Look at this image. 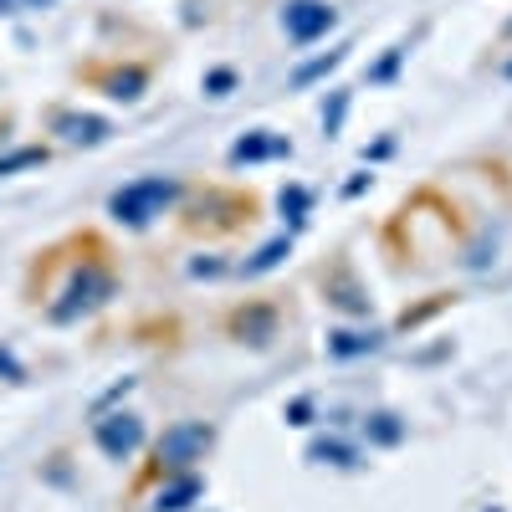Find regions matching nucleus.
I'll use <instances>...</instances> for the list:
<instances>
[{
	"mask_svg": "<svg viewBox=\"0 0 512 512\" xmlns=\"http://www.w3.org/2000/svg\"><path fill=\"white\" fill-rule=\"evenodd\" d=\"M180 195L175 180H164V175H149V180H134V185H123L108 210H113V221L118 226H149L154 216H164V205Z\"/></svg>",
	"mask_w": 512,
	"mask_h": 512,
	"instance_id": "nucleus-1",
	"label": "nucleus"
},
{
	"mask_svg": "<svg viewBox=\"0 0 512 512\" xmlns=\"http://www.w3.org/2000/svg\"><path fill=\"white\" fill-rule=\"evenodd\" d=\"M113 292H118V282H113V272H108V267L82 262V267L72 272L67 292H62V303H52V318H57V323H72V318H82V313L103 308Z\"/></svg>",
	"mask_w": 512,
	"mask_h": 512,
	"instance_id": "nucleus-2",
	"label": "nucleus"
},
{
	"mask_svg": "<svg viewBox=\"0 0 512 512\" xmlns=\"http://www.w3.org/2000/svg\"><path fill=\"white\" fill-rule=\"evenodd\" d=\"M210 441H216V431H210V425H200V420L169 425V431L159 436V446H154L159 472H190V466L210 451Z\"/></svg>",
	"mask_w": 512,
	"mask_h": 512,
	"instance_id": "nucleus-3",
	"label": "nucleus"
},
{
	"mask_svg": "<svg viewBox=\"0 0 512 512\" xmlns=\"http://www.w3.org/2000/svg\"><path fill=\"white\" fill-rule=\"evenodd\" d=\"M333 21H338V11L328 6V0H287V11H282V26H287V36L297 41V47L318 41Z\"/></svg>",
	"mask_w": 512,
	"mask_h": 512,
	"instance_id": "nucleus-4",
	"label": "nucleus"
},
{
	"mask_svg": "<svg viewBox=\"0 0 512 512\" xmlns=\"http://www.w3.org/2000/svg\"><path fill=\"white\" fill-rule=\"evenodd\" d=\"M93 436H98L103 456L128 461V456L144 446V425H139V415H103V420L93 425Z\"/></svg>",
	"mask_w": 512,
	"mask_h": 512,
	"instance_id": "nucleus-5",
	"label": "nucleus"
},
{
	"mask_svg": "<svg viewBox=\"0 0 512 512\" xmlns=\"http://www.w3.org/2000/svg\"><path fill=\"white\" fill-rule=\"evenodd\" d=\"M57 134L67 144H103L108 139V123L93 113H57Z\"/></svg>",
	"mask_w": 512,
	"mask_h": 512,
	"instance_id": "nucleus-6",
	"label": "nucleus"
},
{
	"mask_svg": "<svg viewBox=\"0 0 512 512\" xmlns=\"http://www.w3.org/2000/svg\"><path fill=\"white\" fill-rule=\"evenodd\" d=\"M195 497H200V477H195V472H175V482H169L149 507H154V512H185Z\"/></svg>",
	"mask_w": 512,
	"mask_h": 512,
	"instance_id": "nucleus-7",
	"label": "nucleus"
},
{
	"mask_svg": "<svg viewBox=\"0 0 512 512\" xmlns=\"http://www.w3.org/2000/svg\"><path fill=\"white\" fill-rule=\"evenodd\" d=\"M272 154H292V144H287V139H272V134H246V139L231 149L236 164H256V159H272Z\"/></svg>",
	"mask_w": 512,
	"mask_h": 512,
	"instance_id": "nucleus-8",
	"label": "nucleus"
},
{
	"mask_svg": "<svg viewBox=\"0 0 512 512\" xmlns=\"http://www.w3.org/2000/svg\"><path fill=\"white\" fill-rule=\"evenodd\" d=\"M103 88H108V98H118V103H134V98L144 93V72H139V67L108 72V77H103Z\"/></svg>",
	"mask_w": 512,
	"mask_h": 512,
	"instance_id": "nucleus-9",
	"label": "nucleus"
},
{
	"mask_svg": "<svg viewBox=\"0 0 512 512\" xmlns=\"http://www.w3.org/2000/svg\"><path fill=\"white\" fill-rule=\"evenodd\" d=\"M379 344V333H333L328 338V354L333 359H354V354H369Z\"/></svg>",
	"mask_w": 512,
	"mask_h": 512,
	"instance_id": "nucleus-10",
	"label": "nucleus"
},
{
	"mask_svg": "<svg viewBox=\"0 0 512 512\" xmlns=\"http://www.w3.org/2000/svg\"><path fill=\"white\" fill-rule=\"evenodd\" d=\"M287 251H292V241H287V236H277V241H267L262 251H256V256H251V262H246L241 272H246V277H262V272H272V267L282 262Z\"/></svg>",
	"mask_w": 512,
	"mask_h": 512,
	"instance_id": "nucleus-11",
	"label": "nucleus"
},
{
	"mask_svg": "<svg viewBox=\"0 0 512 512\" xmlns=\"http://www.w3.org/2000/svg\"><path fill=\"white\" fill-rule=\"evenodd\" d=\"M344 52H349V47H338V52H328V57H318V62H308V67H297V72H292V88H308V82H313V77H323V72H333L338 62H344Z\"/></svg>",
	"mask_w": 512,
	"mask_h": 512,
	"instance_id": "nucleus-12",
	"label": "nucleus"
},
{
	"mask_svg": "<svg viewBox=\"0 0 512 512\" xmlns=\"http://www.w3.org/2000/svg\"><path fill=\"white\" fill-rule=\"evenodd\" d=\"M308 456H313V461H333V466H349V461H354V451H349L344 441H313Z\"/></svg>",
	"mask_w": 512,
	"mask_h": 512,
	"instance_id": "nucleus-13",
	"label": "nucleus"
},
{
	"mask_svg": "<svg viewBox=\"0 0 512 512\" xmlns=\"http://www.w3.org/2000/svg\"><path fill=\"white\" fill-rule=\"evenodd\" d=\"M31 164H47V149H16L0 159V175H16V169H31Z\"/></svg>",
	"mask_w": 512,
	"mask_h": 512,
	"instance_id": "nucleus-14",
	"label": "nucleus"
},
{
	"mask_svg": "<svg viewBox=\"0 0 512 512\" xmlns=\"http://www.w3.org/2000/svg\"><path fill=\"white\" fill-rule=\"evenodd\" d=\"M369 436H374V441H384V446L400 441V420H395V415H374V420H369Z\"/></svg>",
	"mask_w": 512,
	"mask_h": 512,
	"instance_id": "nucleus-15",
	"label": "nucleus"
},
{
	"mask_svg": "<svg viewBox=\"0 0 512 512\" xmlns=\"http://www.w3.org/2000/svg\"><path fill=\"white\" fill-rule=\"evenodd\" d=\"M400 62H405V52H400V47H395V52H390V57H384V62H374V67H369V82H390V77H395V67H400Z\"/></svg>",
	"mask_w": 512,
	"mask_h": 512,
	"instance_id": "nucleus-16",
	"label": "nucleus"
},
{
	"mask_svg": "<svg viewBox=\"0 0 512 512\" xmlns=\"http://www.w3.org/2000/svg\"><path fill=\"white\" fill-rule=\"evenodd\" d=\"M344 113H349V93H333V108L323 113V123H328V134H338V123H344Z\"/></svg>",
	"mask_w": 512,
	"mask_h": 512,
	"instance_id": "nucleus-17",
	"label": "nucleus"
},
{
	"mask_svg": "<svg viewBox=\"0 0 512 512\" xmlns=\"http://www.w3.org/2000/svg\"><path fill=\"white\" fill-rule=\"evenodd\" d=\"M231 82H236V72L221 67V72H210V77H205V93H210V98H221V93H231Z\"/></svg>",
	"mask_w": 512,
	"mask_h": 512,
	"instance_id": "nucleus-18",
	"label": "nucleus"
},
{
	"mask_svg": "<svg viewBox=\"0 0 512 512\" xmlns=\"http://www.w3.org/2000/svg\"><path fill=\"white\" fill-rule=\"evenodd\" d=\"M282 210H292V216H303V210H308V190H282Z\"/></svg>",
	"mask_w": 512,
	"mask_h": 512,
	"instance_id": "nucleus-19",
	"label": "nucleus"
},
{
	"mask_svg": "<svg viewBox=\"0 0 512 512\" xmlns=\"http://www.w3.org/2000/svg\"><path fill=\"white\" fill-rule=\"evenodd\" d=\"M0 374H6V379H26V369H21V364L6 354V349H0Z\"/></svg>",
	"mask_w": 512,
	"mask_h": 512,
	"instance_id": "nucleus-20",
	"label": "nucleus"
},
{
	"mask_svg": "<svg viewBox=\"0 0 512 512\" xmlns=\"http://www.w3.org/2000/svg\"><path fill=\"white\" fill-rule=\"evenodd\" d=\"M308 415H313V410H308V400H297V405L287 410V420H292V425H308Z\"/></svg>",
	"mask_w": 512,
	"mask_h": 512,
	"instance_id": "nucleus-21",
	"label": "nucleus"
},
{
	"mask_svg": "<svg viewBox=\"0 0 512 512\" xmlns=\"http://www.w3.org/2000/svg\"><path fill=\"white\" fill-rule=\"evenodd\" d=\"M507 77H512V62H507Z\"/></svg>",
	"mask_w": 512,
	"mask_h": 512,
	"instance_id": "nucleus-22",
	"label": "nucleus"
},
{
	"mask_svg": "<svg viewBox=\"0 0 512 512\" xmlns=\"http://www.w3.org/2000/svg\"><path fill=\"white\" fill-rule=\"evenodd\" d=\"M36 6H47V0H36Z\"/></svg>",
	"mask_w": 512,
	"mask_h": 512,
	"instance_id": "nucleus-23",
	"label": "nucleus"
}]
</instances>
